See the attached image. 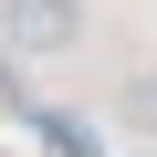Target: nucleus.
<instances>
[{
    "mask_svg": "<svg viewBox=\"0 0 157 157\" xmlns=\"http://www.w3.org/2000/svg\"><path fill=\"white\" fill-rule=\"evenodd\" d=\"M0 42L11 52H73L84 42V0H0Z\"/></svg>",
    "mask_w": 157,
    "mask_h": 157,
    "instance_id": "nucleus-1",
    "label": "nucleus"
},
{
    "mask_svg": "<svg viewBox=\"0 0 157 157\" xmlns=\"http://www.w3.org/2000/svg\"><path fill=\"white\" fill-rule=\"evenodd\" d=\"M126 126H147V136H157V73H136V84H126Z\"/></svg>",
    "mask_w": 157,
    "mask_h": 157,
    "instance_id": "nucleus-2",
    "label": "nucleus"
}]
</instances>
